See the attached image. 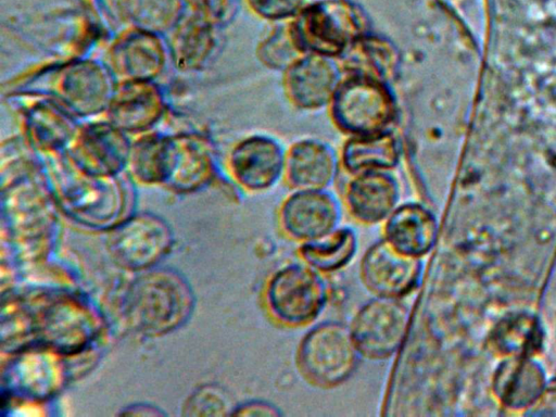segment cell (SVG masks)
<instances>
[{
  "mask_svg": "<svg viewBox=\"0 0 556 417\" xmlns=\"http://www.w3.org/2000/svg\"><path fill=\"white\" fill-rule=\"evenodd\" d=\"M43 173L60 211L75 223L110 230L126 217L130 193L119 175H96L66 152L48 154Z\"/></svg>",
  "mask_w": 556,
  "mask_h": 417,
  "instance_id": "6da1fadb",
  "label": "cell"
},
{
  "mask_svg": "<svg viewBox=\"0 0 556 417\" xmlns=\"http://www.w3.org/2000/svg\"><path fill=\"white\" fill-rule=\"evenodd\" d=\"M22 294L30 313L35 345L63 357L75 356L100 336V315L78 295L62 290H33Z\"/></svg>",
  "mask_w": 556,
  "mask_h": 417,
  "instance_id": "7a4b0ae2",
  "label": "cell"
},
{
  "mask_svg": "<svg viewBox=\"0 0 556 417\" xmlns=\"http://www.w3.org/2000/svg\"><path fill=\"white\" fill-rule=\"evenodd\" d=\"M58 208L38 166L2 184V224L24 255L39 256L46 251L56 226Z\"/></svg>",
  "mask_w": 556,
  "mask_h": 417,
  "instance_id": "3957f363",
  "label": "cell"
},
{
  "mask_svg": "<svg viewBox=\"0 0 556 417\" xmlns=\"http://www.w3.org/2000/svg\"><path fill=\"white\" fill-rule=\"evenodd\" d=\"M193 294L176 271L154 269L129 285L123 301L128 326L147 336H161L181 326L191 315Z\"/></svg>",
  "mask_w": 556,
  "mask_h": 417,
  "instance_id": "277c9868",
  "label": "cell"
},
{
  "mask_svg": "<svg viewBox=\"0 0 556 417\" xmlns=\"http://www.w3.org/2000/svg\"><path fill=\"white\" fill-rule=\"evenodd\" d=\"M116 86L106 63L76 59L46 68L21 92L50 98L76 117H90L106 112Z\"/></svg>",
  "mask_w": 556,
  "mask_h": 417,
  "instance_id": "5b68a950",
  "label": "cell"
},
{
  "mask_svg": "<svg viewBox=\"0 0 556 417\" xmlns=\"http://www.w3.org/2000/svg\"><path fill=\"white\" fill-rule=\"evenodd\" d=\"M329 299L330 286L325 274L302 260L279 267L264 289L268 314L287 327L313 325L326 309Z\"/></svg>",
  "mask_w": 556,
  "mask_h": 417,
  "instance_id": "8992f818",
  "label": "cell"
},
{
  "mask_svg": "<svg viewBox=\"0 0 556 417\" xmlns=\"http://www.w3.org/2000/svg\"><path fill=\"white\" fill-rule=\"evenodd\" d=\"M363 358L350 325L339 320L313 324L296 350V365L312 384L330 389L345 383Z\"/></svg>",
  "mask_w": 556,
  "mask_h": 417,
  "instance_id": "52a82bcc",
  "label": "cell"
},
{
  "mask_svg": "<svg viewBox=\"0 0 556 417\" xmlns=\"http://www.w3.org/2000/svg\"><path fill=\"white\" fill-rule=\"evenodd\" d=\"M412 311L404 299L374 295L354 314L350 328L362 356L386 361L402 348Z\"/></svg>",
  "mask_w": 556,
  "mask_h": 417,
  "instance_id": "ba28073f",
  "label": "cell"
},
{
  "mask_svg": "<svg viewBox=\"0 0 556 417\" xmlns=\"http://www.w3.org/2000/svg\"><path fill=\"white\" fill-rule=\"evenodd\" d=\"M2 369V395L12 400L40 403L53 397L66 382L63 356L40 345L10 354Z\"/></svg>",
  "mask_w": 556,
  "mask_h": 417,
  "instance_id": "9c48e42d",
  "label": "cell"
},
{
  "mask_svg": "<svg viewBox=\"0 0 556 417\" xmlns=\"http://www.w3.org/2000/svg\"><path fill=\"white\" fill-rule=\"evenodd\" d=\"M108 231L113 260L129 270L152 267L169 252L174 241L165 220L148 213L128 216Z\"/></svg>",
  "mask_w": 556,
  "mask_h": 417,
  "instance_id": "30bf717a",
  "label": "cell"
},
{
  "mask_svg": "<svg viewBox=\"0 0 556 417\" xmlns=\"http://www.w3.org/2000/svg\"><path fill=\"white\" fill-rule=\"evenodd\" d=\"M359 273L374 295L404 299L421 283L424 264L422 258L400 252L382 237L364 251Z\"/></svg>",
  "mask_w": 556,
  "mask_h": 417,
  "instance_id": "8fae6325",
  "label": "cell"
},
{
  "mask_svg": "<svg viewBox=\"0 0 556 417\" xmlns=\"http://www.w3.org/2000/svg\"><path fill=\"white\" fill-rule=\"evenodd\" d=\"M342 205L325 189H296L283 202L279 213L282 232L299 243L319 238L341 226Z\"/></svg>",
  "mask_w": 556,
  "mask_h": 417,
  "instance_id": "7c38bea8",
  "label": "cell"
},
{
  "mask_svg": "<svg viewBox=\"0 0 556 417\" xmlns=\"http://www.w3.org/2000/svg\"><path fill=\"white\" fill-rule=\"evenodd\" d=\"M333 114L342 128L363 136L375 135L390 121L392 102L377 81L354 78L334 93Z\"/></svg>",
  "mask_w": 556,
  "mask_h": 417,
  "instance_id": "4fadbf2b",
  "label": "cell"
},
{
  "mask_svg": "<svg viewBox=\"0 0 556 417\" xmlns=\"http://www.w3.org/2000/svg\"><path fill=\"white\" fill-rule=\"evenodd\" d=\"M131 143L126 132L106 119L81 126L66 153L88 173L119 175L127 167Z\"/></svg>",
  "mask_w": 556,
  "mask_h": 417,
  "instance_id": "5bb4252c",
  "label": "cell"
},
{
  "mask_svg": "<svg viewBox=\"0 0 556 417\" xmlns=\"http://www.w3.org/2000/svg\"><path fill=\"white\" fill-rule=\"evenodd\" d=\"M359 20L345 3L328 1L312 7L296 30L299 47L321 54L341 52L356 37Z\"/></svg>",
  "mask_w": 556,
  "mask_h": 417,
  "instance_id": "9a60e30c",
  "label": "cell"
},
{
  "mask_svg": "<svg viewBox=\"0 0 556 417\" xmlns=\"http://www.w3.org/2000/svg\"><path fill=\"white\" fill-rule=\"evenodd\" d=\"M166 60V47L160 36L135 28L112 43L106 65L118 83L154 81L164 72Z\"/></svg>",
  "mask_w": 556,
  "mask_h": 417,
  "instance_id": "2e32d148",
  "label": "cell"
},
{
  "mask_svg": "<svg viewBox=\"0 0 556 417\" xmlns=\"http://www.w3.org/2000/svg\"><path fill=\"white\" fill-rule=\"evenodd\" d=\"M214 173L212 147L204 136L194 132L168 136L165 187L181 193L193 192L210 184Z\"/></svg>",
  "mask_w": 556,
  "mask_h": 417,
  "instance_id": "e0dca14e",
  "label": "cell"
},
{
  "mask_svg": "<svg viewBox=\"0 0 556 417\" xmlns=\"http://www.w3.org/2000/svg\"><path fill=\"white\" fill-rule=\"evenodd\" d=\"M105 113L127 135L144 132L162 118L165 99L154 81H121Z\"/></svg>",
  "mask_w": 556,
  "mask_h": 417,
  "instance_id": "ac0fdd59",
  "label": "cell"
},
{
  "mask_svg": "<svg viewBox=\"0 0 556 417\" xmlns=\"http://www.w3.org/2000/svg\"><path fill=\"white\" fill-rule=\"evenodd\" d=\"M36 97L24 110L25 136L28 143L46 155L66 152L81 125L76 116L59 102Z\"/></svg>",
  "mask_w": 556,
  "mask_h": 417,
  "instance_id": "d6986e66",
  "label": "cell"
},
{
  "mask_svg": "<svg viewBox=\"0 0 556 417\" xmlns=\"http://www.w3.org/2000/svg\"><path fill=\"white\" fill-rule=\"evenodd\" d=\"M400 188L387 170L355 174L345 192L350 214L359 223H383L399 205Z\"/></svg>",
  "mask_w": 556,
  "mask_h": 417,
  "instance_id": "ffe728a7",
  "label": "cell"
},
{
  "mask_svg": "<svg viewBox=\"0 0 556 417\" xmlns=\"http://www.w3.org/2000/svg\"><path fill=\"white\" fill-rule=\"evenodd\" d=\"M439 223L426 206L407 202L397 205L383 222V238L400 252L422 258L434 248Z\"/></svg>",
  "mask_w": 556,
  "mask_h": 417,
  "instance_id": "44dd1931",
  "label": "cell"
},
{
  "mask_svg": "<svg viewBox=\"0 0 556 417\" xmlns=\"http://www.w3.org/2000/svg\"><path fill=\"white\" fill-rule=\"evenodd\" d=\"M282 150L266 138H249L230 154V170L235 179L251 191L266 190L276 185L286 170Z\"/></svg>",
  "mask_w": 556,
  "mask_h": 417,
  "instance_id": "7402d4cb",
  "label": "cell"
},
{
  "mask_svg": "<svg viewBox=\"0 0 556 417\" xmlns=\"http://www.w3.org/2000/svg\"><path fill=\"white\" fill-rule=\"evenodd\" d=\"M359 251V236L348 225L314 240L300 243V260L327 275L337 273L350 265Z\"/></svg>",
  "mask_w": 556,
  "mask_h": 417,
  "instance_id": "603a6c76",
  "label": "cell"
},
{
  "mask_svg": "<svg viewBox=\"0 0 556 417\" xmlns=\"http://www.w3.org/2000/svg\"><path fill=\"white\" fill-rule=\"evenodd\" d=\"M286 173L296 189H325L337 174L336 157L317 142H303L292 149L286 162Z\"/></svg>",
  "mask_w": 556,
  "mask_h": 417,
  "instance_id": "cb8c5ba5",
  "label": "cell"
},
{
  "mask_svg": "<svg viewBox=\"0 0 556 417\" xmlns=\"http://www.w3.org/2000/svg\"><path fill=\"white\" fill-rule=\"evenodd\" d=\"M543 388V371L526 357L505 362L497 369L494 378L496 394L510 407H523L533 403Z\"/></svg>",
  "mask_w": 556,
  "mask_h": 417,
  "instance_id": "d4e9b609",
  "label": "cell"
},
{
  "mask_svg": "<svg viewBox=\"0 0 556 417\" xmlns=\"http://www.w3.org/2000/svg\"><path fill=\"white\" fill-rule=\"evenodd\" d=\"M337 73L333 65L321 58H307L296 63L289 75L292 98L306 108L327 102L334 90Z\"/></svg>",
  "mask_w": 556,
  "mask_h": 417,
  "instance_id": "484cf974",
  "label": "cell"
},
{
  "mask_svg": "<svg viewBox=\"0 0 556 417\" xmlns=\"http://www.w3.org/2000/svg\"><path fill=\"white\" fill-rule=\"evenodd\" d=\"M213 24L204 17L177 24L169 53L176 67L184 72L201 68L215 48Z\"/></svg>",
  "mask_w": 556,
  "mask_h": 417,
  "instance_id": "4316f807",
  "label": "cell"
},
{
  "mask_svg": "<svg viewBox=\"0 0 556 417\" xmlns=\"http://www.w3.org/2000/svg\"><path fill=\"white\" fill-rule=\"evenodd\" d=\"M168 136L147 134L131 143L127 168L147 185H163L166 173Z\"/></svg>",
  "mask_w": 556,
  "mask_h": 417,
  "instance_id": "83f0119b",
  "label": "cell"
},
{
  "mask_svg": "<svg viewBox=\"0 0 556 417\" xmlns=\"http://www.w3.org/2000/svg\"><path fill=\"white\" fill-rule=\"evenodd\" d=\"M344 165L353 174L387 170L397 163L399 150L392 138L367 135L352 141L344 150Z\"/></svg>",
  "mask_w": 556,
  "mask_h": 417,
  "instance_id": "f1b7e54d",
  "label": "cell"
},
{
  "mask_svg": "<svg viewBox=\"0 0 556 417\" xmlns=\"http://www.w3.org/2000/svg\"><path fill=\"white\" fill-rule=\"evenodd\" d=\"M123 10L135 28L160 35L177 26L180 0H122Z\"/></svg>",
  "mask_w": 556,
  "mask_h": 417,
  "instance_id": "f546056e",
  "label": "cell"
},
{
  "mask_svg": "<svg viewBox=\"0 0 556 417\" xmlns=\"http://www.w3.org/2000/svg\"><path fill=\"white\" fill-rule=\"evenodd\" d=\"M494 340L497 348L505 353H530L540 343L539 326L527 315L514 316L500 324Z\"/></svg>",
  "mask_w": 556,
  "mask_h": 417,
  "instance_id": "4dcf8cb0",
  "label": "cell"
},
{
  "mask_svg": "<svg viewBox=\"0 0 556 417\" xmlns=\"http://www.w3.org/2000/svg\"><path fill=\"white\" fill-rule=\"evenodd\" d=\"M237 404L230 394L217 384H205L194 390L186 400L185 416H225L232 415Z\"/></svg>",
  "mask_w": 556,
  "mask_h": 417,
  "instance_id": "1f68e13d",
  "label": "cell"
},
{
  "mask_svg": "<svg viewBox=\"0 0 556 417\" xmlns=\"http://www.w3.org/2000/svg\"><path fill=\"white\" fill-rule=\"evenodd\" d=\"M252 7L262 15L270 18L293 14L302 0H250Z\"/></svg>",
  "mask_w": 556,
  "mask_h": 417,
  "instance_id": "d6a6232c",
  "label": "cell"
},
{
  "mask_svg": "<svg viewBox=\"0 0 556 417\" xmlns=\"http://www.w3.org/2000/svg\"><path fill=\"white\" fill-rule=\"evenodd\" d=\"M232 415L236 416H281L283 412L275 403L266 400H250L237 404Z\"/></svg>",
  "mask_w": 556,
  "mask_h": 417,
  "instance_id": "836d02e7",
  "label": "cell"
},
{
  "mask_svg": "<svg viewBox=\"0 0 556 417\" xmlns=\"http://www.w3.org/2000/svg\"><path fill=\"white\" fill-rule=\"evenodd\" d=\"M206 21L214 24L224 21L230 12L232 0H194Z\"/></svg>",
  "mask_w": 556,
  "mask_h": 417,
  "instance_id": "e575fe53",
  "label": "cell"
},
{
  "mask_svg": "<svg viewBox=\"0 0 556 417\" xmlns=\"http://www.w3.org/2000/svg\"><path fill=\"white\" fill-rule=\"evenodd\" d=\"M294 45L296 43H290L288 42V40L286 38L282 39V42H276L274 40L273 43H267L265 46V52H271L274 51V55H271L269 59H267L266 61L269 62L271 61L273 64H276V63H279V64H285L287 63L290 59L293 58V52H294Z\"/></svg>",
  "mask_w": 556,
  "mask_h": 417,
  "instance_id": "d590c367",
  "label": "cell"
},
{
  "mask_svg": "<svg viewBox=\"0 0 556 417\" xmlns=\"http://www.w3.org/2000/svg\"><path fill=\"white\" fill-rule=\"evenodd\" d=\"M122 415H136V416H159L164 415L163 412L159 410L156 407L147 405V404H135L121 413Z\"/></svg>",
  "mask_w": 556,
  "mask_h": 417,
  "instance_id": "8d00e7d4",
  "label": "cell"
}]
</instances>
